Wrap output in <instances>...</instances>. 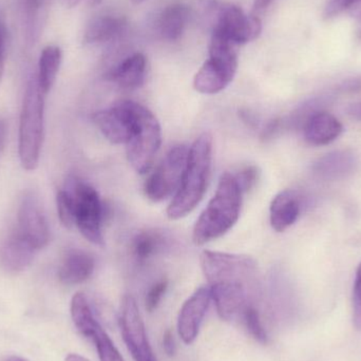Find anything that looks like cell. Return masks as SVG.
Returning a JSON list of instances; mask_svg holds the SVG:
<instances>
[{"label": "cell", "instance_id": "b9f144b4", "mask_svg": "<svg viewBox=\"0 0 361 361\" xmlns=\"http://www.w3.org/2000/svg\"><path fill=\"white\" fill-rule=\"evenodd\" d=\"M102 1H103V0H88L89 4H90L91 6H99Z\"/></svg>", "mask_w": 361, "mask_h": 361}, {"label": "cell", "instance_id": "7a4b0ae2", "mask_svg": "<svg viewBox=\"0 0 361 361\" xmlns=\"http://www.w3.org/2000/svg\"><path fill=\"white\" fill-rule=\"evenodd\" d=\"M212 161V137L209 133H203L189 147L186 169L179 189L167 208V216L171 220L184 218L202 201L209 180Z\"/></svg>", "mask_w": 361, "mask_h": 361}, {"label": "cell", "instance_id": "e575fe53", "mask_svg": "<svg viewBox=\"0 0 361 361\" xmlns=\"http://www.w3.org/2000/svg\"><path fill=\"white\" fill-rule=\"evenodd\" d=\"M343 92H354V91L361 90V78H352L347 82L341 84L339 87Z\"/></svg>", "mask_w": 361, "mask_h": 361}, {"label": "cell", "instance_id": "484cf974", "mask_svg": "<svg viewBox=\"0 0 361 361\" xmlns=\"http://www.w3.org/2000/svg\"><path fill=\"white\" fill-rule=\"evenodd\" d=\"M244 326L247 329L248 333L252 335V338L256 339L258 343H267L269 337H267V331L262 324L260 313L255 305H250L247 309L244 311L241 317Z\"/></svg>", "mask_w": 361, "mask_h": 361}, {"label": "cell", "instance_id": "4dcf8cb0", "mask_svg": "<svg viewBox=\"0 0 361 361\" xmlns=\"http://www.w3.org/2000/svg\"><path fill=\"white\" fill-rule=\"evenodd\" d=\"M360 1L361 0H329L326 11H324V15H326V18L336 16V15L341 14L343 11L348 10V8H351Z\"/></svg>", "mask_w": 361, "mask_h": 361}, {"label": "cell", "instance_id": "603a6c76", "mask_svg": "<svg viewBox=\"0 0 361 361\" xmlns=\"http://www.w3.org/2000/svg\"><path fill=\"white\" fill-rule=\"evenodd\" d=\"M189 18V10L185 4H173L166 6L158 19V31L163 39L176 42L184 33Z\"/></svg>", "mask_w": 361, "mask_h": 361}, {"label": "cell", "instance_id": "8d00e7d4", "mask_svg": "<svg viewBox=\"0 0 361 361\" xmlns=\"http://www.w3.org/2000/svg\"><path fill=\"white\" fill-rule=\"evenodd\" d=\"M6 137V124L4 121L0 120V154L4 148Z\"/></svg>", "mask_w": 361, "mask_h": 361}, {"label": "cell", "instance_id": "1f68e13d", "mask_svg": "<svg viewBox=\"0 0 361 361\" xmlns=\"http://www.w3.org/2000/svg\"><path fill=\"white\" fill-rule=\"evenodd\" d=\"M50 0H25V8H27V16L31 19V25H35L36 21L39 18L40 15L46 10Z\"/></svg>", "mask_w": 361, "mask_h": 361}, {"label": "cell", "instance_id": "d4e9b609", "mask_svg": "<svg viewBox=\"0 0 361 361\" xmlns=\"http://www.w3.org/2000/svg\"><path fill=\"white\" fill-rule=\"evenodd\" d=\"M63 61V52L57 46H48L42 51L38 61V85L44 95L48 94L56 80Z\"/></svg>", "mask_w": 361, "mask_h": 361}, {"label": "cell", "instance_id": "f1b7e54d", "mask_svg": "<svg viewBox=\"0 0 361 361\" xmlns=\"http://www.w3.org/2000/svg\"><path fill=\"white\" fill-rule=\"evenodd\" d=\"M233 177L237 180L242 193L247 192L256 186L260 178V171L258 167L252 165V166L244 167L237 175H233Z\"/></svg>", "mask_w": 361, "mask_h": 361}, {"label": "cell", "instance_id": "f546056e", "mask_svg": "<svg viewBox=\"0 0 361 361\" xmlns=\"http://www.w3.org/2000/svg\"><path fill=\"white\" fill-rule=\"evenodd\" d=\"M353 324L361 330V263L356 271L353 288Z\"/></svg>", "mask_w": 361, "mask_h": 361}, {"label": "cell", "instance_id": "277c9868", "mask_svg": "<svg viewBox=\"0 0 361 361\" xmlns=\"http://www.w3.org/2000/svg\"><path fill=\"white\" fill-rule=\"evenodd\" d=\"M238 46L212 35L209 59L193 78V87L202 94H216L224 90L235 78L238 69Z\"/></svg>", "mask_w": 361, "mask_h": 361}, {"label": "cell", "instance_id": "ffe728a7", "mask_svg": "<svg viewBox=\"0 0 361 361\" xmlns=\"http://www.w3.org/2000/svg\"><path fill=\"white\" fill-rule=\"evenodd\" d=\"M147 72V61L142 53H135L118 63L108 73V80L126 90H135L143 86Z\"/></svg>", "mask_w": 361, "mask_h": 361}, {"label": "cell", "instance_id": "44dd1931", "mask_svg": "<svg viewBox=\"0 0 361 361\" xmlns=\"http://www.w3.org/2000/svg\"><path fill=\"white\" fill-rule=\"evenodd\" d=\"M94 267V259L88 252L71 250L61 263L59 278L63 284L75 286L87 281L92 276Z\"/></svg>", "mask_w": 361, "mask_h": 361}, {"label": "cell", "instance_id": "7bdbcfd3", "mask_svg": "<svg viewBox=\"0 0 361 361\" xmlns=\"http://www.w3.org/2000/svg\"><path fill=\"white\" fill-rule=\"evenodd\" d=\"M135 4H142V2L145 1V0H133Z\"/></svg>", "mask_w": 361, "mask_h": 361}, {"label": "cell", "instance_id": "9a60e30c", "mask_svg": "<svg viewBox=\"0 0 361 361\" xmlns=\"http://www.w3.org/2000/svg\"><path fill=\"white\" fill-rule=\"evenodd\" d=\"M212 300L210 288L203 286L183 303L178 316V333L185 345H191L197 338Z\"/></svg>", "mask_w": 361, "mask_h": 361}, {"label": "cell", "instance_id": "836d02e7", "mask_svg": "<svg viewBox=\"0 0 361 361\" xmlns=\"http://www.w3.org/2000/svg\"><path fill=\"white\" fill-rule=\"evenodd\" d=\"M6 29L0 23V84H1L2 75L4 70V54H6Z\"/></svg>", "mask_w": 361, "mask_h": 361}, {"label": "cell", "instance_id": "ba28073f", "mask_svg": "<svg viewBox=\"0 0 361 361\" xmlns=\"http://www.w3.org/2000/svg\"><path fill=\"white\" fill-rule=\"evenodd\" d=\"M200 261L209 286L220 282L259 284L258 267L250 257L204 250Z\"/></svg>", "mask_w": 361, "mask_h": 361}, {"label": "cell", "instance_id": "ac0fdd59", "mask_svg": "<svg viewBox=\"0 0 361 361\" xmlns=\"http://www.w3.org/2000/svg\"><path fill=\"white\" fill-rule=\"evenodd\" d=\"M357 159L350 150L331 152L314 163V175L324 180L345 179L355 171Z\"/></svg>", "mask_w": 361, "mask_h": 361}, {"label": "cell", "instance_id": "2e32d148", "mask_svg": "<svg viewBox=\"0 0 361 361\" xmlns=\"http://www.w3.org/2000/svg\"><path fill=\"white\" fill-rule=\"evenodd\" d=\"M343 131L341 121L326 111H312L303 123V135L310 145H329L336 141Z\"/></svg>", "mask_w": 361, "mask_h": 361}, {"label": "cell", "instance_id": "9c48e42d", "mask_svg": "<svg viewBox=\"0 0 361 361\" xmlns=\"http://www.w3.org/2000/svg\"><path fill=\"white\" fill-rule=\"evenodd\" d=\"M188 152L189 148L185 145L175 146L167 152L144 184V192L148 199L161 202L176 195L186 169Z\"/></svg>", "mask_w": 361, "mask_h": 361}, {"label": "cell", "instance_id": "30bf717a", "mask_svg": "<svg viewBox=\"0 0 361 361\" xmlns=\"http://www.w3.org/2000/svg\"><path fill=\"white\" fill-rule=\"evenodd\" d=\"M70 311L78 332L94 343L99 361H125L109 335L95 319L86 295L76 293L72 298Z\"/></svg>", "mask_w": 361, "mask_h": 361}, {"label": "cell", "instance_id": "60d3db41", "mask_svg": "<svg viewBox=\"0 0 361 361\" xmlns=\"http://www.w3.org/2000/svg\"><path fill=\"white\" fill-rule=\"evenodd\" d=\"M80 1H82V0H66V2H67V4L70 8H73V6H78Z\"/></svg>", "mask_w": 361, "mask_h": 361}, {"label": "cell", "instance_id": "7c38bea8", "mask_svg": "<svg viewBox=\"0 0 361 361\" xmlns=\"http://www.w3.org/2000/svg\"><path fill=\"white\" fill-rule=\"evenodd\" d=\"M259 284L244 282H220L210 284L212 298L216 312L224 322H233L241 318L244 311L254 305Z\"/></svg>", "mask_w": 361, "mask_h": 361}, {"label": "cell", "instance_id": "3957f363", "mask_svg": "<svg viewBox=\"0 0 361 361\" xmlns=\"http://www.w3.org/2000/svg\"><path fill=\"white\" fill-rule=\"evenodd\" d=\"M44 97L37 78L33 76L25 88L19 122V159L27 171H34L39 163L44 142Z\"/></svg>", "mask_w": 361, "mask_h": 361}, {"label": "cell", "instance_id": "5b68a950", "mask_svg": "<svg viewBox=\"0 0 361 361\" xmlns=\"http://www.w3.org/2000/svg\"><path fill=\"white\" fill-rule=\"evenodd\" d=\"M202 8L212 25V35L224 38L235 46L252 42L262 31L260 19L245 14L239 6L203 0Z\"/></svg>", "mask_w": 361, "mask_h": 361}, {"label": "cell", "instance_id": "e0dca14e", "mask_svg": "<svg viewBox=\"0 0 361 361\" xmlns=\"http://www.w3.org/2000/svg\"><path fill=\"white\" fill-rule=\"evenodd\" d=\"M35 252L33 245L16 231L0 247V265L8 273H20L30 267Z\"/></svg>", "mask_w": 361, "mask_h": 361}, {"label": "cell", "instance_id": "8fae6325", "mask_svg": "<svg viewBox=\"0 0 361 361\" xmlns=\"http://www.w3.org/2000/svg\"><path fill=\"white\" fill-rule=\"evenodd\" d=\"M118 324L127 349L135 361H158L148 339L145 324L137 301L131 295L123 297Z\"/></svg>", "mask_w": 361, "mask_h": 361}, {"label": "cell", "instance_id": "5bb4252c", "mask_svg": "<svg viewBox=\"0 0 361 361\" xmlns=\"http://www.w3.org/2000/svg\"><path fill=\"white\" fill-rule=\"evenodd\" d=\"M17 231L33 245L36 250H42L50 241V228L37 197L27 192L21 200L18 209Z\"/></svg>", "mask_w": 361, "mask_h": 361}, {"label": "cell", "instance_id": "52a82bcc", "mask_svg": "<svg viewBox=\"0 0 361 361\" xmlns=\"http://www.w3.org/2000/svg\"><path fill=\"white\" fill-rule=\"evenodd\" d=\"M65 190L73 199L75 225L80 233L94 245H105L102 231L104 207L97 191L90 184L74 176L68 178Z\"/></svg>", "mask_w": 361, "mask_h": 361}, {"label": "cell", "instance_id": "cb8c5ba5", "mask_svg": "<svg viewBox=\"0 0 361 361\" xmlns=\"http://www.w3.org/2000/svg\"><path fill=\"white\" fill-rule=\"evenodd\" d=\"M166 243L164 233L157 229H148L135 235L131 242V254L137 262L145 263L162 252Z\"/></svg>", "mask_w": 361, "mask_h": 361}, {"label": "cell", "instance_id": "74e56055", "mask_svg": "<svg viewBox=\"0 0 361 361\" xmlns=\"http://www.w3.org/2000/svg\"><path fill=\"white\" fill-rule=\"evenodd\" d=\"M273 1L274 0H256V1H255L254 6L255 10H264V8H267V6H271V2Z\"/></svg>", "mask_w": 361, "mask_h": 361}, {"label": "cell", "instance_id": "4fadbf2b", "mask_svg": "<svg viewBox=\"0 0 361 361\" xmlns=\"http://www.w3.org/2000/svg\"><path fill=\"white\" fill-rule=\"evenodd\" d=\"M135 105L137 102L121 101L108 109L95 112L93 121L108 141L128 143L135 131Z\"/></svg>", "mask_w": 361, "mask_h": 361}, {"label": "cell", "instance_id": "6da1fadb", "mask_svg": "<svg viewBox=\"0 0 361 361\" xmlns=\"http://www.w3.org/2000/svg\"><path fill=\"white\" fill-rule=\"evenodd\" d=\"M242 195L233 173H223L216 193L193 227L192 241L195 245L219 239L233 228L240 216Z\"/></svg>", "mask_w": 361, "mask_h": 361}, {"label": "cell", "instance_id": "d590c367", "mask_svg": "<svg viewBox=\"0 0 361 361\" xmlns=\"http://www.w3.org/2000/svg\"><path fill=\"white\" fill-rule=\"evenodd\" d=\"M348 114L351 116L353 120L361 122V102L353 104L348 108Z\"/></svg>", "mask_w": 361, "mask_h": 361}, {"label": "cell", "instance_id": "ab89813d", "mask_svg": "<svg viewBox=\"0 0 361 361\" xmlns=\"http://www.w3.org/2000/svg\"><path fill=\"white\" fill-rule=\"evenodd\" d=\"M4 361H30L25 360V358L19 357V356H10V357L6 358Z\"/></svg>", "mask_w": 361, "mask_h": 361}, {"label": "cell", "instance_id": "83f0119b", "mask_svg": "<svg viewBox=\"0 0 361 361\" xmlns=\"http://www.w3.org/2000/svg\"><path fill=\"white\" fill-rule=\"evenodd\" d=\"M169 290V280L161 279L154 284L146 295L145 307L148 312H154L158 309L163 297Z\"/></svg>", "mask_w": 361, "mask_h": 361}, {"label": "cell", "instance_id": "d6a6232c", "mask_svg": "<svg viewBox=\"0 0 361 361\" xmlns=\"http://www.w3.org/2000/svg\"><path fill=\"white\" fill-rule=\"evenodd\" d=\"M163 349H164L165 353L171 357L177 353V343H176L175 336L171 331H166L163 336Z\"/></svg>", "mask_w": 361, "mask_h": 361}, {"label": "cell", "instance_id": "8992f818", "mask_svg": "<svg viewBox=\"0 0 361 361\" xmlns=\"http://www.w3.org/2000/svg\"><path fill=\"white\" fill-rule=\"evenodd\" d=\"M162 144V130L158 118L145 106L135 105V127L126 144L129 164L140 175L149 173Z\"/></svg>", "mask_w": 361, "mask_h": 361}, {"label": "cell", "instance_id": "f35d334b", "mask_svg": "<svg viewBox=\"0 0 361 361\" xmlns=\"http://www.w3.org/2000/svg\"><path fill=\"white\" fill-rule=\"evenodd\" d=\"M66 361H89L87 358L82 357V356L78 355V354H69L66 357Z\"/></svg>", "mask_w": 361, "mask_h": 361}, {"label": "cell", "instance_id": "7402d4cb", "mask_svg": "<svg viewBox=\"0 0 361 361\" xmlns=\"http://www.w3.org/2000/svg\"><path fill=\"white\" fill-rule=\"evenodd\" d=\"M127 23L122 17L106 15L93 19L86 31L84 42L88 44H104L118 38L126 29Z\"/></svg>", "mask_w": 361, "mask_h": 361}, {"label": "cell", "instance_id": "d6986e66", "mask_svg": "<svg viewBox=\"0 0 361 361\" xmlns=\"http://www.w3.org/2000/svg\"><path fill=\"white\" fill-rule=\"evenodd\" d=\"M301 202L294 190L281 191L278 193L269 207V220L276 231L282 233L296 223L300 216Z\"/></svg>", "mask_w": 361, "mask_h": 361}, {"label": "cell", "instance_id": "4316f807", "mask_svg": "<svg viewBox=\"0 0 361 361\" xmlns=\"http://www.w3.org/2000/svg\"><path fill=\"white\" fill-rule=\"evenodd\" d=\"M57 212L59 220L66 228H72L75 225V209L73 199L67 190H59L56 195Z\"/></svg>", "mask_w": 361, "mask_h": 361}]
</instances>
